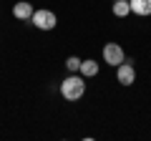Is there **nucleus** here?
I'll return each mask as SVG.
<instances>
[{"label": "nucleus", "mask_w": 151, "mask_h": 141, "mask_svg": "<svg viewBox=\"0 0 151 141\" xmlns=\"http://www.w3.org/2000/svg\"><path fill=\"white\" fill-rule=\"evenodd\" d=\"M83 93H86V81H83V76L70 73V76L60 83V96H63L65 101H78Z\"/></svg>", "instance_id": "obj_1"}, {"label": "nucleus", "mask_w": 151, "mask_h": 141, "mask_svg": "<svg viewBox=\"0 0 151 141\" xmlns=\"http://www.w3.org/2000/svg\"><path fill=\"white\" fill-rule=\"evenodd\" d=\"M33 23H35V28H40V30H53L55 25H58V18H55L53 10H33Z\"/></svg>", "instance_id": "obj_2"}, {"label": "nucleus", "mask_w": 151, "mask_h": 141, "mask_svg": "<svg viewBox=\"0 0 151 141\" xmlns=\"http://www.w3.org/2000/svg\"><path fill=\"white\" fill-rule=\"evenodd\" d=\"M103 60H106L108 65H121L126 60V55H124V48H121L119 43H106L103 45Z\"/></svg>", "instance_id": "obj_3"}, {"label": "nucleus", "mask_w": 151, "mask_h": 141, "mask_svg": "<svg viewBox=\"0 0 151 141\" xmlns=\"http://www.w3.org/2000/svg\"><path fill=\"white\" fill-rule=\"evenodd\" d=\"M116 78H119V83L121 86H131V83L136 81V68L131 63H121V65H116Z\"/></svg>", "instance_id": "obj_4"}, {"label": "nucleus", "mask_w": 151, "mask_h": 141, "mask_svg": "<svg viewBox=\"0 0 151 141\" xmlns=\"http://www.w3.org/2000/svg\"><path fill=\"white\" fill-rule=\"evenodd\" d=\"M13 15H15L18 20H30L33 18V5L28 3V0H20V3L13 5Z\"/></svg>", "instance_id": "obj_5"}, {"label": "nucleus", "mask_w": 151, "mask_h": 141, "mask_svg": "<svg viewBox=\"0 0 151 141\" xmlns=\"http://www.w3.org/2000/svg\"><path fill=\"white\" fill-rule=\"evenodd\" d=\"M131 3V13L136 15H151V0H129Z\"/></svg>", "instance_id": "obj_6"}, {"label": "nucleus", "mask_w": 151, "mask_h": 141, "mask_svg": "<svg viewBox=\"0 0 151 141\" xmlns=\"http://www.w3.org/2000/svg\"><path fill=\"white\" fill-rule=\"evenodd\" d=\"M78 70H81L83 78H93L98 73V63H96V60H81V68H78Z\"/></svg>", "instance_id": "obj_7"}, {"label": "nucleus", "mask_w": 151, "mask_h": 141, "mask_svg": "<svg viewBox=\"0 0 151 141\" xmlns=\"http://www.w3.org/2000/svg\"><path fill=\"white\" fill-rule=\"evenodd\" d=\"M131 13V3L129 0H116V3H113V15L116 18H126Z\"/></svg>", "instance_id": "obj_8"}, {"label": "nucleus", "mask_w": 151, "mask_h": 141, "mask_svg": "<svg viewBox=\"0 0 151 141\" xmlns=\"http://www.w3.org/2000/svg\"><path fill=\"white\" fill-rule=\"evenodd\" d=\"M65 68H68L70 73H76V70L81 68V58H78V55H70V58L65 60Z\"/></svg>", "instance_id": "obj_9"}]
</instances>
